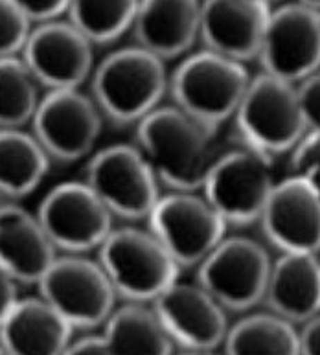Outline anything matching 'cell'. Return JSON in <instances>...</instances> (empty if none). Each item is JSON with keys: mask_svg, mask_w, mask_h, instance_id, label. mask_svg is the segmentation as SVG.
I'll return each instance as SVG.
<instances>
[{"mask_svg": "<svg viewBox=\"0 0 320 355\" xmlns=\"http://www.w3.org/2000/svg\"><path fill=\"white\" fill-rule=\"evenodd\" d=\"M134 146L168 191H201L217 159V129L175 103L160 105L134 125Z\"/></svg>", "mask_w": 320, "mask_h": 355, "instance_id": "1", "label": "cell"}, {"mask_svg": "<svg viewBox=\"0 0 320 355\" xmlns=\"http://www.w3.org/2000/svg\"><path fill=\"white\" fill-rule=\"evenodd\" d=\"M170 94L166 59L134 44L109 53L94 67L91 96L114 125H136Z\"/></svg>", "mask_w": 320, "mask_h": 355, "instance_id": "2", "label": "cell"}, {"mask_svg": "<svg viewBox=\"0 0 320 355\" xmlns=\"http://www.w3.org/2000/svg\"><path fill=\"white\" fill-rule=\"evenodd\" d=\"M251 80L245 63L204 48L171 72L170 96L190 116L219 131L235 116Z\"/></svg>", "mask_w": 320, "mask_h": 355, "instance_id": "3", "label": "cell"}, {"mask_svg": "<svg viewBox=\"0 0 320 355\" xmlns=\"http://www.w3.org/2000/svg\"><path fill=\"white\" fill-rule=\"evenodd\" d=\"M96 252L118 298L131 302L151 304L182 270L150 228H112Z\"/></svg>", "mask_w": 320, "mask_h": 355, "instance_id": "4", "label": "cell"}, {"mask_svg": "<svg viewBox=\"0 0 320 355\" xmlns=\"http://www.w3.org/2000/svg\"><path fill=\"white\" fill-rule=\"evenodd\" d=\"M272 159L240 138L235 148L219 151L201 191L229 227H249L260 221L276 186Z\"/></svg>", "mask_w": 320, "mask_h": 355, "instance_id": "5", "label": "cell"}, {"mask_svg": "<svg viewBox=\"0 0 320 355\" xmlns=\"http://www.w3.org/2000/svg\"><path fill=\"white\" fill-rule=\"evenodd\" d=\"M238 138L263 153H287L308 133L296 83L262 72L252 78L238 111Z\"/></svg>", "mask_w": 320, "mask_h": 355, "instance_id": "6", "label": "cell"}, {"mask_svg": "<svg viewBox=\"0 0 320 355\" xmlns=\"http://www.w3.org/2000/svg\"><path fill=\"white\" fill-rule=\"evenodd\" d=\"M41 297L74 329L102 328L116 308L118 295L102 263L87 254H61L39 280Z\"/></svg>", "mask_w": 320, "mask_h": 355, "instance_id": "7", "label": "cell"}, {"mask_svg": "<svg viewBox=\"0 0 320 355\" xmlns=\"http://www.w3.org/2000/svg\"><path fill=\"white\" fill-rule=\"evenodd\" d=\"M145 221L182 269L197 267L223 241L229 228L203 191L162 193Z\"/></svg>", "mask_w": 320, "mask_h": 355, "instance_id": "8", "label": "cell"}, {"mask_svg": "<svg viewBox=\"0 0 320 355\" xmlns=\"http://www.w3.org/2000/svg\"><path fill=\"white\" fill-rule=\"evenodd\" d=\"M85 182L114 218L125 221L150 218L162 196L155 171L134 144H114L92 155L87 164Z\"/></svg>", "mask_w": 320, "mask_h": 355, "instance_id": "9", "label": "cell"}, {"mask_svg": "<svg viewBox=\"0 0 320 355\" xmlns=\"http://www.w3.org/2000/svg\"><path fill=\"white\" fill-rule=\"evenodd\" d=\"M100 107L81 89L46 90L32 120V133L52 160L70 164L85 159L103 129Z\"/></svg>", "mask_w": 320, "mask_h": 355, "instance_id": "10", "label": "cell"}, {"mask_svg": "<svg viewBox=\"0 0 320 355\" xmlns=\"http://www.w3.org/2000/svg\"><path fill=\"white\" fill-rule=\"evenodd\" d=\"M272 261L251 238H226L197 266V282L226 311H247L263 302Z\"/></svg>", "mask_w": 320, "mask_h": 355, "instance_id": "11", "label": "cell"}, {"mask_svg": "<svg viewBox=\"0 0 320 355\" xmlns=\"http://www.w3.org/2000/svg\"><path fill=\"white\" fill-rule=\"evenodd\" d=\"M37 218L63 254L98 250L114 228V216L85 180L52 188L41 201Z\"/></svg>", "mask_w": 320, "mask_h": 355, "instance_id": "12", "label": "cell"}, {"mask_svg": "<svg viewBox=\"0 0 320 355\" xmlns=\"http://www.w3.org/2000/svg\"><path fill=\"white\" fill-rule=\"evenodd\" d=\"M263 72L300 83L320 69V10L302 2L271 11L262 50Z\"/></svg>", "mask_w": 320, "mask_h": 355, "instance_id": "13", "label": "cell"}, {"mask_svg": "<svg viewBox=\"0 0 320 355\" xmlns=\"http://www.w3.org/2000/svg\"><path fill=\"white\" fill-rule=\"evenodd\" d=\"M94 44L70 21L39 22L21 58L46 90L81 89L94 72Z\"/></svg>", "mask_w": 320, "mask_h": 355, "instance_id": "14", "label": "cell"}, {"mask_svg": "<svg viewBox=\"0 0 320 355\" xmlns=\"http://www.w3.org/2000/svg\"><path fill=\"white\" fill-rule=\"evenodd\" d=\"M175 348L213 352L229 334L226 309L199 282L177 280L151 302Z\"/></svg>", "mask_w": 320, "mask_h": 355, "instance_id": "15", "label": "cell"}, {"mask_svg": "<svg viewBox=\"0 0 320 355\" xmlns=\"http://www.w3.org/2000/svg\"><path fill=\"white\" fill-rule=\"evenodd\" d=\"M260 225L280 252H320V190L310 179L289 175L274 186Z\"/></svg>", "mask_w": 320, "mask_h": 355, "instance_id": "16", "label": "cell"}, {"mask_svg": "<svg viewBox=\"0 0 320 355\" xmlns=\"http://www.w3.org/2000/svg\"><path fill=\"white\" fill-rule=\"evenodd\" d=\"M271 11L267 0H204V46L241 63L258 59Z\"/></svg>", "mask_w": 320, "mask_h": 355, "instance_id": "17", "label": "cell"}, {"mask_svg": "<svg viewBox=\"0 0 320 355\" xmlns=\"http://www.w3.org/2000/svg\"><path fill=\"white\" fill-rule=\"evenodd\" d=\"M59 250L39 221L15 201H0V266L24 286H37Z\"/></svg>", "mask_w": 320, "mask_h": 355, "instance_id": "18", "label": "cell"}, {"mask_svg": "<svg viewBox=\"0 0 320 355\" xmlns=\"http://www.w3.org/2000/svg\"><path fill=\"white\" fill-rule=\"evenodd\" d=\"M204 0H140L133 22L136 44L162 59L186 53L201 37Z\"/></svg>", "mask_w": 320, "mask_h": 355, "instance_id": "19", "label": "cell"}, {"mask_svg": "<svg viewBox=\"0 0 320 355\" xmlns=\"http://www.w3.org/2000/svg\"><path fill=\"white\" fill-rule=\"evenodd\" d=\"M74 328L43 297L21 298L0 324L6 354H66Z\"/></svg>", "mask_w": 320, "mask_h": 355, "instance_id": "20", "label": "cell"}, {"mask_svg": "<svg viewBox=\"0 0 320 355\" xmlns=\"http://www.w3.org/2000/svg\"><path fill=\"white\" fill-rule=\"evenodd\" d=\"M269 309L291 322H305L320 311V258L317 252H282L272 261L267 284Z\"/></svg>", "mask_w": 320, "mask_h": 355, "instance_id": "21", "label": "cell"}, {"mask_svg": "<svg viewBox=\"0 0 320 355\" xmlns=\"http://www.w3.org/2000/svg\"><path fill=\"white\" fill-rule=\"evenodd\" d=\"M107 354L166 355L175 350L150 302L123 300L102 326Z\"/></svg>", "mask_w": 320, "mask_h": 355, "instance_id": "22", "label": "cell"}, {"mask_svg": "<svg viewBox=\"0 0 320 355\" xmlns=\"http://www.w3.org/2000/svg\"><path fill=\"white\" fill-rule=\"evenodd\" d=\"M52 159L32 131L0 129V197L19 201L37 190Z\"/></svg>", "mask_w": 320, "mask_h": 355, "instance_id": "23", "label": "cell"}, {"mask_svg": "<svg viewBox=\"0 0 320 355\" xmlns=\"http://www.w3.org/2000/svg\"><path fill=\"white\" fill-rule=\"evenodd\" d=\"M229 354H300V334L294 322L274 311L254 313L229 328L223 345Z\"/></svg>", "mask_w": 320, "mask_h": 355, "instance_id": "24", "label": "cell"}, {"mask_svg": "<svg viewBox=\"0 0 320 355\" xmlns=\"http://www.w3.org/2000/svg\"><path fill=\"white\" fill-rule=\"evenodd\" d=\"M39 81L21 55L0 58V129L30 125L41 94Z\"/></svg>", "mask_w": 320, "mask_h": 355, "instance_id": "25", "label": "cell"}, {"mask_svg": "<svg viewBox=\"0 0 320 355\" xmlns=\"http://www.w3.org/2000/svg\"><path fill=\"white\" fill-rule=\"evenodd\" d=\"M140 0H70L69 21L92 44L118 41L133 28Z\"/></svg>", "mask_w": 320, "mask_h": 355, "instance_id": "26", "label": "cell"}, {"mask_svg": "<svg viewBox=\"0 0 320 355\" xmlns=\"http://www.w3.org/2000/svg\"><path fill=\"white\" fill-rule=\"evenodd\" d=\"M32 32V22L13 0H0V58L21 55Z\"/></svg>", "mask_w": 320, "mask_h": 355, "instance_id": "27", "label": "cell"}, {"mask_svg": "<svg viewBox=\"0 0 320 355\" xmlns=\"http://www.w3.org/2000/svg\"><path fill=\"white\" fill-rule=\"evenodd\" d=\"M291 175L310 179L320 190V129H311L291 149Z\"/></svg>", "mask_w": 320, "mask_h": 355, "instance_id": "28", "label": "cell"}, {"mask_svg": "<svg viewBox=\"0 0 320 355\" xmlns=\"http://www.w3.org/2000/svg\"><path fill=\"white\" fill-rule=\"evenodd\" d=\"M308 131L320 129V69L296 83Z\"/></svg>", "mask_w": 320, "mask_h": 355, "instance_id": "29", "label": "cell"}, {"mask_svg": "<svg viewBox=\"0 0 320 355\" xmlns=\"http://www.w3.org/2000/svg\"><path fill=\"white\" fill-rule=\"evenodd\" d=\"M13 4L30 19V22L39 24L66 13L70 0H13Z\"/></svg>", "mask_w": 320, "mask_h": 355, "instance_id": "30", "label": "cell"}, {"mask_svg": "<svg viewBox=\"0 0 320 355\" xmlns=\"http://www.w3.org/2000/svg\"><path fill=\"white\" fill-rule=\"evenodd\" d=\"M19 286L21 284L15 280V276L0 266V324L4 322V318L21 300L19 298Z\"/></svg>", "mask_w": 320, "mask_h": 355, "instance_id": "31", "label": "cell"}, {"mask_svg": "<svg viewBox=\"0 0 320 355\" xmlns=\"http://www.w3.org/2000/svg\"><path fill=\"white\" fill-rule=\"evenodd\" d=\"M300 334V354H320V311L308 318Z\"/></svg>", "mask_w": 320, "mask_h": 355, "instance_id": "32", "label": "cell"}, {"mask_svg": "<svg viewBox=\"0 0 320 355\" xmlns=\"http://www.w3.org/2000/svg\"><path fill=\"white\" fill-rule=\"evenodd\" d=\"M66 354H107L102 331L92 334V329H89V334L80 337V339H72Z\"/></svg>", "mask_w": 320, "mask_h": 355, "instance_id": "33", "label": "cell"}, {"mask_svg": "<svg viewBox=\"0 0 320 355\" xmlns=\"http://www.w3.org/2000/svg\"><path fill=\"white\" fill-rule=\"evenodd\" d=\"M302 4L311 6V8H315V10H320V0H299Z\"/></svg>", "mask_w": 320, "mask_h": 355, "instance_id": "34", "label": "cell"}, {"mask_svg": "<svg viewBox=\"0 0 320 355\" xmlns=\"http://www.w3.org/2000/svg\"><path fill=\"white\" fill-rule=\"evenodd\" d=\"M267 2H271V0H267Z\"/></svg>", "mask_w": 320, "mask_h": 355, "instance_id": "35", "label": "cell"}]
</instances>
